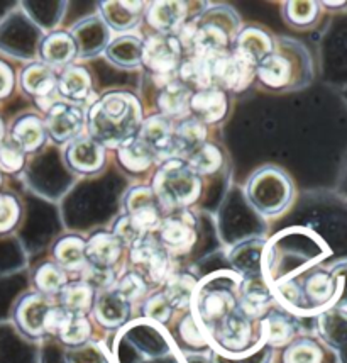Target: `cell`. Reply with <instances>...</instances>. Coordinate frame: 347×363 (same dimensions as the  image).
Instances as JSON below:
<instances>
[{"label":"cell","instance_id":"6da1fadb","mask_svg":"<svg viewBox=\"0 0 347 363\" xmlns=\"http://www.w3.org/2000/svg\"><path fill=\"white\" fill-rule=\"evenodd\" d=\"M142 106L127 90H112L98 97L86 109V135L106 150H117L139 135Z\"/></svg>","mask_w":347,"mask_h":363},{"label":"cell","instance_id":"7a4b0ae2","mask_svg":"<svg viewBox=\"0 0 347 363\" xmlns=\"http://www.w3.org/2000/svg\"><path fill=\"white\" fill-rule=\"evenodd\" d=\"M241 275L232 270H219L198 280L190 313L202 328L205 338L241 308Z\"/></svg>","mask_w":347,"mask_h":363},{"label":"cell","instance_id":"3957f363","mask_svg":"<svg viewBox=\"0 0 347 363\" xmlns=\"http://www.w3.org/2000/svg\"><path fill=\"white\" fill-rule=\"evenodd\" d=\"M241 31V19L231 6H208L178 33V40L185 55L224 53L231 51L237 33Z\"/></svg>","mask_w":347,"mask_h":363},{"label":"cell","instance_id":"277c9868","mask_svg":"<svg viewBox=\"0 0 347 363\" xmlns=\"http://www.w3.org/2000/svg\"><path fill=\"white\" fill-rule=\"evenodd\" d=\"M314 67L309 50L302 43L281 38L275 40V50L256 67V79L263 87L276 92L300 90L312 82Z\"/></svg>","mask_w":347,"mask_h":363},{"label":"cell","instance_id":"5b68a950","mask_svg":"<svg viewBox=\"0 0 347 363\" xmlns=\"http://www.w3.org/2000/svg\"><path fill=\"white\" fill-rule=\"evenodd\" d=\"M163 213L186 211L202 194V177L181 158H171L159 165L151 184Z\"/></svg>","mask_w":347,"mask_h":363},{"label":"cell","instance_id":"8992f818","mask_svg":"<svg viewBox=\"0 0 347 363\" xmlns=\"http://www.w3.org/2000/svg\"><path fill=\"white\" fill-rule=\"evenodd\" d=\"M244 196L256 213L263 218H275L292 204L293 182L280 167L264 165L249 177Z\"/></svg>","mask_w":347,"mask_h":363},{"label":"cell","instance_id":"52a82bcc","mask_svg":"<svg viewBox=\"0 0 347 363\" xmlns=\"http://www.w3.org/2000/svg\"><path fill=\"white\" fill-rule=\"evenodd\" d=\"M131 270L146 279L151 287L161 289L164 282L176 272L175 258L159 245L154 235H146L127 250Z\"/></svg>","mask_w":347,"mask_h":363},{"label":"cell","instance_id":"ba28073f","mask_svg":"<svg viewBox=\"0 0 347 363\" xmlns=\"http://www.w3.org/2000/svg\"><path fill=\"white\" fill-rule=\"evenodd\" d=\"M303 304H305V316L317 313H325L341 299L342 267L334 270L315 269L298 279Z\"/></svg>","mask_w":347,"mask_h":363},{"label":"cell","instance_id":"9c48e42d","mask_svg":"<svg viewBox=\"0 0 347 363\" xmlns=\"http://www.w3.org/2000/svg\"><path fill=\"white\" fill-rule=\"evenodd\" d=\"M56 299L36 291L21 294L12 306L11 318L17 333L29 341H39L46 336V321Z\"/></svg>","mask_w":347,"mask_h":363},{"label":"cell","instance_id":"30bf717a","mask_svg":"<svg viewBox=\"0 0 347 363\" xmlns=\"http://www.w3.org/2000/svg\"><path fill=\"white\" fill-rule=\"evenodd\" d=\"M185 51L180 40L170 34L153 33L142 45V67L154 79H173L183 60Z\"/></svg>","mask_w":347,"mask_h":363},{"label":"cell","instance_id":"8fae6325","mask_svg":"<svg viewBox=\"0 0 347 363\" xmlns=\"http://www.w3.org/2000/svg\"><path fill=\"white\" fill-rule=\"evenodd\" d=\"M208 56H210L212 87L224 90L225 94H239L251 87L256 79V68L232 53V50Z\"/></svg>","mask_w":347,"mask_h":363},{"label":"cell","instance_id":"7c38bea8","mask_svg":"<svg viewBox=\"0 0 347 363\" xmlns=\"http://www.w3.org/2000/svg\"><path fill=\"white\" fill-rule=\"evenodd\" d=\"M47 140L55 145H68L75 138L84 135L86 128V107L67 101H56L45 116Z\"/></svg>","mask_w":347,"mask_h":363},{"label":"cell","instance_id":"4fadbf2b","mask_svg":"<svg viewBox=\"0 0 347 363\" xmlns=\"http://www.w3.org/2000/svg\"><path fill=\"white\" fill-rule=\"evenodd\" d=\"M154 236L158 238L159 245L176 260L178 257L192 252L197 243V221L188 211L170 213L164 216Z\"/></svg>","mask_w":347,"mask_h":363},{"label":"cell","instance_id":"5bb4252c","mask_svg":"<svg viewBox=\"0 0 347 363\" xmlns=\"http://www.w3.org/2000/svg\"><path fill=\"white\" fill-rule=\"evenodd\" d=\"M208 7V4L188 2H151L146 7V24L158 34H170L178 36V33L185 28L186 23L200 16Z\"/></svg>","mask_w":347,"mask_h":363},{"label":"cell","instance_id":"9a60e30c","mask_svg":"<svg viewBox=\"0 0 347 363\" xmlns=\"http://www.w3.org/2000/svg\"><path fill=\"white\" fill-rule=\"evenodd\" d=\"M124 214L142 235H154L163 221V209L156 201L153 189L147 185H134L123 199Z\"/></svg>","mask_w":347,"mask_h":363},{"label":"cell","instance_id":"2e32d148","mask_svg":"<svg viewBox=\"0 0 347 363\" xmlns=\"http://www.w3.org/2000/svg\"><path fill=\"white\" fill-rule=\"evenodd\" d=\"M21 89L24 90L42 111H47L56 101L58 95V73L42 62H34L21 72Z\"/></svg>","mask_w":347,"mask_h":363},{"label":"cell","instance_id":"e0dca14e","mask_svg":"<svg viewBox=\"0 0 347 363\" xmlns=\"http://www.w3.org/2000/svg\"><path fill=\"white\" fill-rule=\"evenodd\" d=\"M63 158L64 165L75 175H97L106 167V148L89 135H81L68 143Z\"/></svg>","mask_w":347,"mask_h":363},{"label":"cell","instance_id":"ac0fdd59","mask_svg":"<svg viewBox=\"0 0 347 363\" xmlns=\"http://www.w3.org/2000/svg\"><path fill=\"white\" fill-rule=\"evenodd\" d=\"M175 126L173 121L166 119L161 114H153L142 121L139 129V138L144 141V145L153 151L156 163L161 165L166 160L176 158V140Z\"/></svg>","mask_w":347,"mask_h":363},{"label":"cell","instance_id":"d6986e66","mask_svg":"<svg viewBox=\"0 0 347 363\" xmlns=\"http://www.w3.org/2000/svg\"><path fill=\"white\" fill-rule=\"evenodd\" d=\"M90 318L106 331H119L132 321V306L110 287L95 294Z\"/></svg>","mask_w":347,"mask_h":363},{"label":"cell","instance_id":"ffe728a7","mask_svg":"<svg viewBox=\"0 0 347 363\" xmlns=\"http://www.w3.org/2000/svg\"><path fill=\"white\" fill-rule=\"evenodd\" d=\"M78 50V58L86 60L102 55L110 43V29L101 16H86L69 28Z\"/></svg>","mask_w":347,"mask_h":363},{"label":"cell","instance_id":"44dd1931","mask_svg":"<svg viewBox=\"0 0 347 363\" xmlns=\"http://www.w3.org/2000/svg\"><path fill=\"white\" fill-rule=\"evenodd\" d=\"M258 336L273 350L288 347L298 338L297 318L275 304L258 321Z\"/></svg>","mask_w":347,"mask_h":363},{"label":"cell","instance_id":"7402d4cb","mask_svg":"<svg viewBox=\"0 0 347 363\" xmlns=\"http://www.w3.org/2000/svg\"><path fill=\"white\" fill-rule=\"evenodd\" d=\"M127 250L120 245V241L110 231H95L86 238L85 257L86 265L93 269L119 272L120 263Z\"/></svg>","mask_w":347,"mask_h":363},{"label":"cell","instance_id":"603a6c76","mask_svg":"<svg viewBox=\"0 0 347 363\" xmlns=\"http://www.w3.org/2000/svg\"><path fill=\"white\" fill-rule=\"evenodd\" d=\"M158 80V95H156V107L158 114L166 119L181 121L190 116V99L193 90L181 84L176 77L173 79H154Z\"/></svg>","mask_w":347,"mask_h":363},{"label":"cell","instance_id":"cb8c5ba5","mask_svg":"<svg viewBox=\"0 0 347 363\" xmlns=\"http://www.w3.org/2000/svg\"><path fill=\"white\" fill-rule=\"evenodd\" d=\"M275 50V40L268 31L258 26H247L237 33L232 45V53L244 60L251 67H258Z\"/></svg>","mask_w":347,"mask_h":363},{"label":"cell","instance_id":"d4e9b609","mask_svg":"<svg viewBox=\"0 0 347 363\" xmlns=\"http://www.w3.org/2000/svg\"><path fill=\"white\" fill-rule=\"evenodd\" d=\"M266 243L268 240H264V238H247V240H242L241 243L232 246V250L227 255L232 272L241 275V279L263 277Z\"/></svg>","mask_w":347,"mask_h":363},{"label":"cell","instance_id":"484cf974","mask_svg":"<svg viewBox=\"0 0 347 363\" xmlns=\"http://www.w3.org/2000/svg\"><path fill=\"white\" fill-rule=\"evenodd\" d=\"M38 55L41 62L53 70L67 68L75 63L78 50L69 31H51L39 43Z\"/></svg>","mask_w":347,"mask_h":363},{"label":"cell","instance_id":"4316f807","mask_svg":"<svg viewBox=\"0 0 347 363\" xmlns=\"http://www.w3.org/2000/svg\"><path fill=\"white\" fill-rule=\"evenodd\" d=\"M239 302L241 309L258 323L275 306V297L264 277H249L241 280Z\"/></svg>","mask_w":347,"mask_h":363},{"label":"cell","instance_id":"83f0119b","mask_svg":"<svg viewBox=\"0 0 347 363\" xmlns=\"http://www.w3.org/2000/svg\"><path fill=\"white\" fill-rule=\"evenodd\" d=\"M229 112V99L224 90L208 87L197 90L190 99V116L202 124H217L225 119Z\"/></svg>","mask_w":347,"mask_h":363},{"label":"cell","instance_id":"f1b7e54d","mask_svg":"<svg viewBox=\"0 0 347 363\" xmlns=\"http://www.w3.org/2000/svg\"><path fill=\"white\" fill-rule=\"evenodd\" d=\"M85 245L86 238L75 235V233L59 236L51 245V260L58 267H62L68 275L76 274L80 277L81 272L86 269Z\"/></svg>","mask_w":347,"mask_h":363},{"label":"cell","instance_id":"f546056e","mask_svg":"<svg viewBox=\"0 0 347 363\" xmlns=\"http://www.w3.org/2000/svg\"><path fill=\"white\" fill-rule=\"evenodd\" d=\"M144 2H98L97 11L110 31L127 33L136 28L146 12Z\"/></svg>","mask_w":347,"mask_h":363},{"label":"cell","instance_id":"4dcf8cb0","mask_svg":"<svg viewBox=\"0 0 347 363\" xmlns=\"http://www.w3.org/2000/svg\"><path fill=\"white\" fill-rule=\"evenodd\" d=\"M58 95L62 101L84 106L92 97V75L81 65H69L58 75Z\"/></svg>","mask_w":347,"mask_h":363},{"label":"cell","instance_id":"1f68e13d","mask_svg":"<svg viewBox=\"0 0 347 363\" xmlns=\"http://www.w3.org/2000/svg\"><path fill=\"white\" fill-rule=\"evenodd\" d=\"M24 153H36L46 145L47 135L45 128V121L33 112L21 114L11 126V135Z\"/></svg>","mask_w":347,"mask_h":363},{"label":"cell","instance_id":"d6a6232c","mask_svg":"<svg viewBox=\"0 0 347 363\" xmlns=\"http://www.w3.org/2000/svg\"><path fill=\"white\" fill-rule=\"evenodd\" d=\"M142 45L144 40L136 36V34H123L115 40H110L106 51V60L117 68L123 70H134V68L142 67Z\"/></svg>","mask_w":347,"mask_h":363},{"label":"cell","instance_id":"836d02e7","mask_svg":"<svg viewBox=\"0 0 347 363\" xmlns=\"http://www.w3.org/2000/svg\"><path fill=\"white\" fill-rule=\"evenodd\" d=\"M55 338L63 345L64 350L78 348L89 343L93 340L92 318L86 314H73L67 311L63 321L56 330Z\"/></svg>","mask_w":347,"mask_h":363},{"label":"cell","instance_id":"e575fe53","mask_svg":"<svg viewBox=\"0 0 347 363\" xmlns=\"http://www.w3.org/2000/svg\"><path fill=\"white\" fill-rule=\"evenodd\" d=\"M176 79L193 92L212 87L210 56L200 53L185 55L180 67H178Z\"/></svg>","mask_w":347,"mask_h":363},{"label":"cell","instance_id":"d590c367","mask_svg":"<svg viewBox=\"0 0 347 363\" xmlns=\"http://www.w3.org/2000/svg\"><path fill=\"white\" fill-rule=\"evenodd\" d=\"M95 292L92 285H89L81 279H69V282L64 285L63 291L58 294L56 302L64 311L73 314H86L90 316L93 308Z\"/></svg>","mask_w":347,"mask_h":363},{"label":"cell","instance_id":"8d00e7d4","mask_svg":"<svg viewBox=\"0 0 347 363\" xmlns=\"http://www.w3.org/2000/svg\"><path fill=\"white\" fill-rule=\"evenodd\" d=\"M198 277L192 274V272H180L176 270L170 279L164 282L161 291L164 296L168 297V301L171 302V306L175 308L176 313H186L190 311L192 306L193 292L197 289Z\"/></svg>","mask_w":347,"mask_h":363},{"label":"cell","instance_id":"74e56055","mask_svg":"<svg viewBox=\"0 0 347 363\" xmlns=\"http://www.w3.org/2000/svg\"><path fill=\"white\" fill-rule=\"evenodd\" d=\"M115 151L119 165L132 175L144 174V172L149 170V168L156 163L153 151L147 148L144 141L139 136L125 141L124 145H120Z\"/></svg>","mask_w":347,"mask_h":363},{"label":"cell","instance_id":"f35d334b","mask_svg":"<svg viewBox=\"0 0 347 363\" xmlns=\"http://www.w3.org/2000/svg\"><path fill=\"white\" fill-rule=\"evenodd\" d=\"M175 140L176 158L186 160L207 143V126L188 116L175 126Z\"/></svg>","mask_w":347,"mask_h":363},{"label":"cell","instance_id":"ab89813d","mask_svg":"<svg viewBox=\"0 0 347 363\" xmlns=\"http://www.w3.org/2000/svg\"><path fill=\"white\" fill-rule=\"evenodd\" d=\"M31 282L34 291L56 299L58 294L63 291L64 285L69 282V275L62 267L56 265L53 260H45L34 269Z\"/></svg>","mask_w":347,"mask_h":363},{"label":"cell","instance_id":"60d3db41","mask_svg":"<svg viewBox=\"0 0 347 363\" xmlns=\"http://www.w3.org/2000/svg\"><path fill=\"white\" fill-rule=\"evenodd\" d=\"M173 336H175L176 343L180 345V348L185 350V352H192V353L210 352L205 335H203L202 328L198 326L197 321H195L193 314L190 313V311L183 313V316L180 318V321L176 323V333Z\"/></svg>","mask_w":347,"mask_h":363},{"label":"cell","instance_id":"b9f144b4","mask_svg":"<svg viewBox=\"0 0 347 363\" xmlns=\"http://www.w3.org/2000/svg\"><path fill=\"white\" fill-rule=\"evenodd\" d=\"M322 345L309 336H298L281 352V363H324Z\"/></svg>","mask_w":347,"mask_h":363},{"label":"cell","instance_id":"7bdbcfd3","mask_svg":"<svg viewBox=\"0 0 347 363\" xmlns=\"http://www.w3.org/2000/svg\"><path fill=\"white\" fill-rule=\"evenodd\" d=\"M112 289L134 308V306L141 304L146 299V296L151 292L153 287L146 282L144 277L129 269L120 272Z\"/></svg>","mask_w":347,"mask_h":363},{"label":"cell","instance_id":"ee69618b","mask_svg":"<svg viewBox=\"0 0 347 363\" xmlns=\"http://www.w3.org/2000/svg\"><path fill=\"white\" fill-rule=\"evenodd\" d=\"M139 306H141L142 319H147V321L156 323L164 328L171 323L173 316L176 314L175 308H173L171 302L168 301V297L164 296L161 289H158V291H151L146 296V299Z\"/></svg>","mask_w":347,"mask_h":363},{"label":"cell","instance_id":"f6af8a7d","mask_svg":"<svg viewBox=\"0 0 347 363\" xmlns=\"http://www.w3.org/2000/svg\"><path fill=\"white\" fill-rule=\"evenodd\" d=\"M275 350L259 340L249 350L242 353H215L210 352L212 363H273Z\"/></svg>","mask_w":347,"mask_h":363},{"label":"cell","instance_id":"bcb514c9","mask_svg":"<svg viewBox=\"0 0 347 363\" xmlns=\"http://www.w3.org/2000/svg\"><path fill=\"white\" fill-rule=\"evenodd\" d=\"M283 19L292 28L310 29L317 24L320 17L319 2H285L283 4Z\"/></svg>","mask_w":347,"mask_h":363},{"label":"cell","instance_id":"7dc6e473","mask_svg":"<svg viewBox=\"0 0 347 363\" xmlns=\"http://www.w3.org/2000/svg\"><path fill=\"white\" fill-rule=\"evenodd\" d=\"M185 162L192 167V170L197 175L200 177L212 175V174H217V172L222 168L224 155L215 145H212V143L207 141L202 148H198L192 157L186 158Z\"/></svg>","mask_w":347,"mask_h":363},{"label":"cell","instance_id":"c3c4849f","mask_svg":"<svg viewBox=\"0 0 347 363\" xmlns=\"http://www.w3.org/2000/svg\"><path fill=\"white\" fill-rule=\"evenodd\" d=\"M67 363H112L110 353L101 341H89L78 348L64 350Z\"/></svg>","mask_w":347,"mask_h":363},{"label":"cell","instance_id":"681fc988","mask_svg":"<svg viewBox=\"0 0 347 363\" xmlns=\"http://www.w3.org/2000/svg\"><path fill=\"white\" fill-rule=\"evenodd\" d=\"M25 165V153L11 136L0 141V172L19 174Z\"/></svg>","mask_w":347,"mask_h":363},{"label":"cell","instance_id":"f907efd6","mask_svg":"<svg viewBox=\"0 0 347 363\" xmlns=\"http://www.w3.org/2000/svg\"><path fill=\"white\" fill-rule=\"evenodd\" d=\"M23 216L19 199L14 194L0 192V235H8L17 228Z\"/></svg>","mask_w":347,"mask_h":363},{"label":"cell","instance_id":"816d5d0a","mask_svg":"<svg viewBox=\"0 0 347 363\" xmlns=\"http://www.w3.org/2000/svg\"><path fill=\"white\" fill-rule=\"evenodd\" d=\"M110 233L120 241V245H123L125 250H129L137 240H141L142 236H146L142 235L136 226H134V223L125 214H120L119 218L115 219L114 224H112Z\"/></svg>","mask_w":347,"mask_h":363},{"label":"cell","instance_id":"f5cc1de1","mask_svg":"<svg viewBox=\"0 0 347 363\" xmlns=\"http://www.w3.org/2000/svg\"><path fill=\"white\" fill-rule=\"evenodd\" d=\"M16 84V77L8 63L0 60V99H6L12 94Z\"/></svg>","mask_w":347,"mask_h":363},{"label":"cell","instance_id":"db71d44e","mask_svg":"<svg viewBox=\"0 0 347 363\" xmlns=\"http://www.w3.org/2000/svg\"><path fill=\"white\" fill-rule=\"evenodd\" d=\"M322 6L324 7H327V9H341V7H346V2H322Z\"/></svg>","mask_w":347,"mask_h":363},{"label":"cell","instance_id":"11a10c76","mask_svg":"<svg viewBox=\"0 0 347 363\" xmlns=\"http://www.w3.org/2000/svg\"><path fill=\"white\" fill-rule=\"evenodd\" d=\"M6 138V124H4V121L0 119V141Z\"/></svg>","mask_w":347,"mask_h":363},{"label":"cell","instance_id":"9f6ffc18","mask_svg":"<svg viewBox=\"0 0 347 363\" xmlns=\"http://www.w3.org/2000/svg\"><path fill=\"white\" fill-rule=\"evenodd\" d=\"M0 185H2V172H0Z\"/></svg>","mask_w":347,"mask_h":363}]
</instances>
